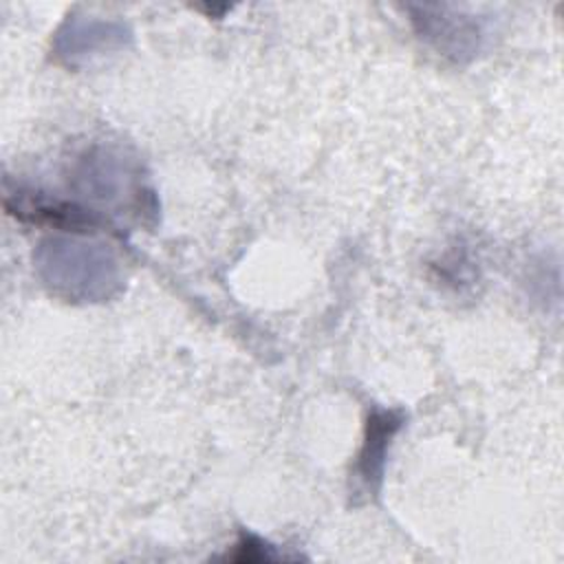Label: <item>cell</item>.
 <instances>
[{
	"mask_svg": "<svg viewBox=\"0 0 564 564\" xmlns=\"http://www.w3.org/2000/svg\"><path fill=\"white\" fill-rule=\"evenodd\" d=\"M227 560L234 562H280V560H295V555H284L267 540L242 531L240 540L234 546V553L227 555Z\"/></svg>",
	"mask_w": 564,
	"mask_h": 564,
	"instance_id": "7a4b0ae2",
	"label": "cell"
},
{
	"mask_svg": "<svg viewBox=\"0 0 564 564\" xmlns=\"http://www.w3.org/2000/svg\"><path fill=\"white\" fill-rule=\"evenodd\" d=\"M401 423H403V416L394 410L375 408L370 412L368 423H366V441L359 452L357 467H355L357 485L366 494L377 491V487L381 482V474H383L388 445H390L392 436L397 434V430L401 427Z\"/></svg>",
	"mask_w": 564,
	"mask_h": 564,
	"instance_id": "6da1fadb",
	"label": "cell"
}]
</instances>
